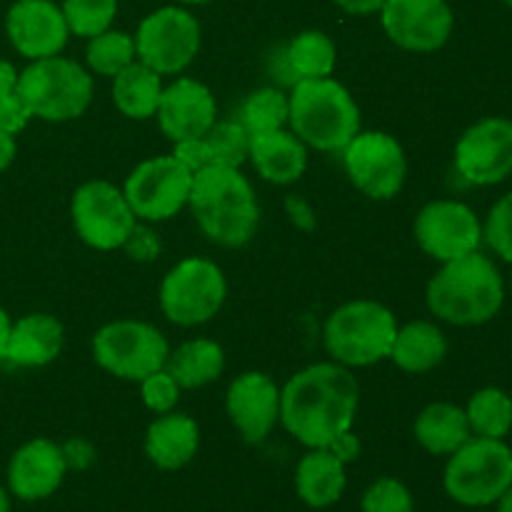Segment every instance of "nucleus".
<instances>
[{
	"mask_svg": "<svg viewBox=\"0 0 512 512\" xmlns=\"http://www.w3.org/2000/svg\"><path fill=\"white\" fill-rule=\"evenodd\" d=\"M358 405L360 385L350 368L315 363L280 388V423L305 448H328L353 430Z\"/></svg>",
	"mask_w": 512,
	"mask_h": 512,
	"instance_id": "1",
	"label": "nucleus"
},
{
	"mask_svg": "<svg viewBox=\"0 0 512 512\" xmlns=\"http://www.w3.org/2000/svg\"><path fill=\"white\" fill-rule=\"evenodd\" d=\"M428 310L458 328L490 323L505 305V280L493 258L475 250L440 265L425 290Z\"/></svg>",
	"mask_w": 512,
	"mask_h": 512,
	"instance_id": "2",
	"label": "nucleus"
},
{
	"mask_svg": "<svg viewBox=\"0 0 512 512\" xmlns=\"http://www.w3.org/2000/svg\"><path fill=\"white\" fill-rule=\"evenodd\" d=\"M188 208L195 223L220 248H243L255 238L260 205L240 168L208 165L193 175Z\"/></svg>",
	"mask_w": 512,
	"mask_h": 512,
	"instance_id": "3",
	"label": "nucleus"
},
{
	"mask_svg": "<svg viewBox=\"0 0 512 512\" xmlns=\"http://www.w3.org/2000/svg\"><path fill=\"white\" fill-rule=\"evenodd\" d=\"M288 125L308 148L343 153L360 133V108L350 90L333 78L298 80L288 95Z\"/></svg>",
	"mask_w": 512,
	"mask_h": 512,
	"instance_id": "4",
	"label": "nucleus"
},
{
	"mask_svg": "<svg viewBox=\"0 0 512 512\" xmlns=\"http://www.w3.org/2000/svg\"><path fill=\"white\" fill-rule=\"evenodd\" d=\"M15 93L23 98L33 118L45 123L75 120L93 103V75L63 55L30 60L18 73Z\"/></svg>",
	"mask_w": 512,
	"mask_h": 512,
	"instance_id": "5",
	"label": "nucleus"
},
{
	"mask_svg": "<svg viewBox=\"0 0 512 512\" xmlns=\"http://www.w3.org/2000/svg\"><path fill=\"white\" fill-rule=\"evenodd\" d=\"M398 320L393 310L375 300H350L330 313L323 343L333 363L345 368H370L390 355Z\"/></svg>",
	"mask_w": 512,
	"mask_h": 512,
	"instance_id": "6",
	"label": "nucleus"
},
{
	"mask_svg": "<svg viewBox=\"0 0 512 512\" xmlns=\"http://www.w3.org/2000/svg\"><path fill=\"white\" fill-rule=\"evenodd\" d=\"M512 485V448L505 440L470 438L448 455L443 488L463 508H488Z\"/></svg>",
	"mask_w": 512,
	"mask_h": 512,
	"instance_id": "7",
	"label": "nucleus"
},
{
	"mask_svg": "<svg viewBox=\"0 0 512 512\" xmlns=\"http://www.w3.org/2000/svg\"><path fill=\"white\" fill-rule=\"evenodd\" d=\"M228 295L220 265L208 258H185L160 283V310L180 328L210 323L220 313Z\"/></svg>",
	"mask_w": 512,
	"mask_h": 512,
	"instance_id": "8",
	"label": "nucleus"
},
{
	"mask_svg": "<svg viewBox=\"0 0 512 512\" xmlns=\"http://www.w3.org/2000/svg\"><path fill=\"white\" fill-rule=\"evenodd\" d=\"M168 338L143 320H113L93 335V358L105 373L140 383L165 368Z\"/></svg>",
	"mask_w": 512,
	"mask_h": 512,
	"instance_id": "9",
	"label": "nucleus"
},
{
	"mask_svg": "<svg viewBox=\"0 0 512 512\" xmlns=\"http://www.w3.org/2000/svg\"><path fill=\"white\" fill-rule=\"evenodd\" d=\"M135 55L160 75H180L200 50L203 30L183 5H163L140 20L135 30Z\"/></svg>",
	"mask_w": 512,
	"mask_h": 512,
	"instance_id": "10",
	"label": "nucleus"
},
{
	"mask_svg": "<svg viewBox=\"0 0 512 512\" xmlns=\"http://www.w3.org/2000/svg\"><path fill=\"white\" fill-rule=\"evenodd\" d=\"M75 235L93 250H118L138 228L123 188L108 180H88L70 198Z\"/></svg>",
	"mask_w": 512,
	"mask_h": 512,
	"instance_id": "11",
	"label": "nucleus"
},
{
	"mask_svg": "<svg viewBox=\"0 0 512 512\" xmlns=\"http://www.w3.org/2000/svg\"><path fill=\"white\" fill-rule=\"evenodd\" d=\"M193 173L173 155H155L130 170L123 185L125 200L143 223H163L188 205Z\"/></svg>",
	"mask_w": 512,
	"mask_h": 512,
	"instance_id": "12",
	"label": "nucleus"
},
{
	"mask_svg": "<svg viewBox=\"0 0 512 512\" xmlns=\"http://www.w3.org/2000/svg\"><path fill=\"white\" fill-rule=\"evenodd\" d=\"M343 165L350 183L373 200H393L408 178L403 145L383 130H360L343 148Z\"/></svg>",
	"mask_w": 512,
	"mask_h": 512,
	"instance_id": "13",
	"label": "nucleus"
},
{
	"mask_svg": "<svg viewBox=\"0 0 512 512\" xmlns=\"http://www.w3.org/2000/svg\"><path fill=\"white\" fill-rule=\"evenodd\" d=\"M455 170L478 188H490L512 175V120L503 115L480 118L455 143Z\"/></svg>",
	"mask_w": 512,
	"mask_h": 512,
	"instance_id": "14",
	"label": "nucleus"
},
{
	"mask_svg": "<svg viewBox=\"0 0 512 512\" xmlns=\"http://www.w3.org/2000/svg\"><path fill=\"white\" fill-rule=\"evenodd\" d=\"M415 240L425 255L438 263H450L480 250L483 223L460 200H433L415 218Z\"/></svg>",
	"mask_w": 512,
	"mask_h": 512,
	"instance_id": "15",
	"label": "nucleus"
},
{
	"mask_svg": "<svg viewBox=\"0 0 512 512\" xmlns=\"http://www.w3.org/2000/svg\"><path fill=\"white\" fill-rule=\"evenodd\" d=\"M380 23L398 48L435 53L453 35L455 15L448 0H385Z\"/></svg>",
	"mask_w": 512,
	"mask_h": 512,
	"instance_id": "16",
	"label": "nucleus"
},
{
	"mask_svg": "<svg viewBox=\"0 0 512 512\" xmlns=\"http://www.w3.org/2000/svg\"><path fill=\"white\" fill-rule=\"evenodd\" d=\"M5 35L15 53L40 60L63 53L70 30L55 0H15L5 13Z\"/></svg>",
	"mask_w": 512,
	"mask_h": 512,
	"instance_id": "17",
	"label": "nucleus"
},
{
	"mask_svg": "<svg viewBox=\"0 0 512 512\" xmlns=\"http://www.w3.org/2000/svg\"><path fill=\"white\" fill-rule=\"evenodd\" d=\"M225 413L245 443H263L280 423V385L258 370L240 373L225 395Z\"/></svg>",
	"mask_w": 512,
	"mask_h": 512,
	"instance_id": "18",
	"label": "nucleus"
},
{
	"mask_svg": "<svg viewBox=\"0 0 512 512\" xmlns=\"http://www.w3.org/2000/svg\"><path fill=\"white\" fill-rule=\"evenodd\" d=\"M68 473L63 445L48 438H33L20 445L8 463V490L13 498L38 503L50 498L63 485Z\"/></svg>",
	"mask_w": 512,
	"mask_h": 512,
	"instance_id": "19",
	"label": "nucleus"
},
{
	"mask_svg": "<svg viewBox=\"0 0 512 512\" xmlns=\"http://www.w3.org/2000/svg\"><path fill=\"white\" fill-rule=\"evenodd\" d=\"M155 118L165 138L173 143L203 138L218 120V103H215L213 90L200 80L175 78L163 88Z\"/></svg>",
	"mask_w": 512,
	"mask_h": 512,
	"instance_id": "20",
	"label": "nucleus"
},
{
	"mask_svg": "<svg viewBox=\"0 0 512 512\" xmlns=\"http://www.w3.org/2000/svg\"><path fill=\"white\" fill-rule=\"evenodd\" d=\"M248 160L268 183L293 185L308 168V145L290 128L265 130L250 135Z\"/></svg>",
	"mask_w": 512,
	"mask_h": 512,
	"instance_id": "21",
	"label": "nucleus"
},
{
	"mask_svg": "<svg viewBox=\"0 0 512 512\" xmlns=\"http://www.w3.org/2000/svg\"><path fill=\"white\" fill-rule=\"evenodd\" d=\"M65 345V330L55 315L28 313L10 325L5 363L15 368H45L60 355Z\"/></svg>",
	"mask_w": 512,
	"mask_h": 512,
	"instance_id": "22",
	"label": "nucleus"
},
{
	"mask_svg": "<svg viewBox=\"0 0 512 512\" xmlns=\"http://www.w3.org/2000/svg\"><path fill=\"white\" fill-rule=\"evenodd\" d=\"M200 428L188 413L158 415L145 433V455L158 470H180L198 455Z\"/></svg>",
	"mask_w": 512,
	"mask_h": 512,
	"instance_id": "23",
	"label": "nucleus"
},
{
	"mask_svg": "<svg viewBox=\"0 0 512 512\" xmlns=\"http://www.w3.org/2000/svg\"><path fill=\"white\" fill-rule=\"evenodd\" d=\"M348 473L345 463L330 448H308V453L295 465V493L308 508H333L345 493Z\"/></svg>",
	"mask_w": 512,
	"mask_h": 512,
	"instance_id": "24",
	"label": "nucleus"
},
{
	"mask_svg": "<svg viewBox=\"0 0 512 512\" xmlns=\"http://www.w3.org/2000/svg\"><path fill=\"white\" fill-rule=\"evenodd\" d=\"M448 355V338L443 330L430 320H413L398 328L388 358L403 373L423 375L438 368Z\"/></svg>",
	"mask_w": 512,
	"mask_h": 512,
	"instance_id": "25",
	"label": "nucleus"
},
{
	"mask_svg": "<svg viewBox=\"0 0 512 512\" xmlns=\"http://www.w3.org/2000/svg\"><path fill=\"white\" fill-rule=\"evenodd\" d=\"M415 440L430 455H453L473 438L465 408L453 403H430L420 410L413 425Z\"/></svg>",
	"mask_w": 512,
	"mask_h": 512,
	"instance_id": "26",
	"label": "nucleus"
},
{
	"mask_svg": "<svg viewBox=\"0 0 512 512\" xmlns=\"http://www.w3.org/2000/svg\"><path fill=\"white\" fill-rule=\"evenodd\" d=\"M165 370L183 390H198L215 383L225 370L223 345L210 338H195L170 350Z\"/></svg>",
	"mask_w": 512,
	"mask_h": 512,
	"instance_id": "27",
	"label": "nucleus"
},
{
	"mask_svg": "<svg viewBox=\"0 0 512 512\" xmlns=\"http://www.w3.org/2000/svg\"><path fill=\"white\" fill-rule=\"evenodd\" d=\"M163 75L135 60L113 78V103L130 120L155 118L163 95Z\"/></svg>",
	"mask_w": 512,
	"mask_h": 512,
	"instance_id": "28",
	"label": "nucleus"
},
{
	"mask_svg": "<svg viewBox=\"0 0 512 512\" xmlns=\"http://www.w3.org/2000/svg\"><path fill=\"white\" fill-rule=\"evenodd\" d=\"M338 63V48L323 30H303L285 48V65L298 80L330 78Z\"/></svg>",
	"mask_w": 512,
	"mask_h": 512,
	"instance_id": "29",
	"label": "nucleus"
},
{
	"mask_svg": "<svg viewBox=\"0 0 512 512\" xmlns=\"http://www.w3.org/2000/svg\"><path fill=\"white\" fill-rule=\"evenodd\" d=\"M470 433L475 438L505 440L512 430V398L503 388H480L465 405Z\"/></svg>",
	"mask_w": 512,
	"mask_h": 512,
	"instance_id": "30",
	"label": "nucleus"
},
{
	"mask_svg": "<svg viewBox=\"0 0 512 512\" xmlns=\"http://www.w3.org/2000/svg\"><path fill=\"white\" fill-rule=\"evenodd\" d=\"M135 60H138V55H135V38L125 33V30L108 28L105 33L88 40L85 63H88L90 73L115 78L120 70L128 68Z\"/></svg>",
	"mask_w": 512,
	"mask_h": 512,
	"instance_id": "31",
	"label": "nucleus"
},
{
	"mask_svg": "<svg viewBox=\"0 0 512 512\" xmlns=\"http://www.w3.org/2000/svg\"><path fill=\"white\" fill-rule=\"evenodd\" d=\"M290 100L278 88H258L245 98L240 108V125L248 130V135L265 133V130L288 128Z\"/></svg>",
	"mask_w": 512,
	"mask_h": 512,
	"instance_id": "32",
	"label": "nucleus"
},
{
	"mask_svg": "<svg viewBox=\"0 0 512 512\" xmlns=\"http://www.w3.org/2000/svg\"><path fill=\"white\" fill-rule=\"evenodd\" d=\"M60 8H63L70 35L90 40L113 28L118 0H63Z\"/></svg>",
	"mask_w": 512,
	"mask_h": 512,
	"instance_id": "33",
	"label": "nucleus"
},
{
	"mask_svg": "<svg viewBox=\"0 0 512 512\" xmlns=\"http://www.w3.org/2000/svg\"><path fill=\"white\" fill-rule=\"evenodd\" d=\"M208 148L210 165H225V168H240L248 160L250 135L240 125V120H215L213 128L203 135Z\"/></svg>",
	"mask_w": 512,
	"mask_h": 512,
	"instance_id": "34",
	"label": "nucleus"
},
{
	"mask_svg": "<svg viewBox=\"0 0 512 512\" xmlns=\"http://www.w3.org/2000/svg\"><path fill=\"white\" fill-rule=\"evenodd\" d=\"M363 512H415V500L408 485L398 478H378L368 485L360 500Z\"/></svg>",
	"mask_w": 512,
	"mask_h": 512,
	"instance_id": "35",
	"label": "nucleus"
},
{
	"mask_svg": "<svg viewBox=\"0 0 512 512\" xmlns=\"http://www.w3.org/2000/svg\"><path fill=\"white\" fill-rule=\"evenodd\" d=\"M483 243H488L500 260L512 265V190L490 208L483 223Z\"/></svg>",
	"mask_w": 512,
	"mask_h": 512,
	"instance_id": "36",
	"label": "nucleus"
},
{
	"mask_svg": "<svg viewBox=\"0 0 512 512\" xmlns=\"http://www.w3.org/2000/svg\"><path fill=\"white\" fill-rule=\"evenodd\" d=\"M180 390L183 388L175 383V378L165 368L155 370L153 375L140 380V398H143L145 408L155 415L175 410V405H178L180 400Z\"/></svg>",
	"mask_w": 512,
	"mask_h": 512,
	"instance_id": "37",
	"label": "nucleus"
},
{
	"mask_svg": "<svg viewBox=\"0 0 512 512\" xmlns=\"http://www.w3.org/2000/svg\"><path fill=\"white\" fill-rule=\"evenodd\" d=\"M30 120H33V113H30L28 105L23 103L18 93L0 98V128L8 130L10 135H18L28 128Z\"/></svg>",
	"mask_w": 512,
	"mask_h": 512,
	"instance_id": "38",
	"label": "nucleus"
},
{
	"mask_svg": "<svg viewBox=\"0 0 512 512\" xmlns=\"http://www.w3.org/2000/svg\"><path fill=\"white\" fill-rule=\"evenodd\" d=\"M173 155L175 160H180V163L185 165V168L190 170V173H198V170L208 168L210 165V155H208V148H205V140L203 138H188V140H178L173 148Z\"/></svg>",
	"mask_w": 512,
	"mask_h": 512,
	"instance_id": "39",
	"label": "nucleus"
},
{
	"mask_svg": "<svg viewBox=\"0 0 512 512\" xmlns=\"http://www.w3.org/2000/svg\"><path fill=\"white\" fill-rule=\"evenodd\" d=\"M123 248H128L130 258H135V260H153L155 255H158L160 243H158V238H155V235L150 233V230L140 228V225H138V228L133 230V235H130V238L125 240Z\"/></svg>",
	"mask_w": 512,
	"mask_h": 512,
	"instance_id": "40",
	"label": "nucleus"
},
{
	"mask_svg": "<svg viewBox=\"0 0 512 512\" xmlns=\"http://www.w3.org/2000/svg\"><path fill=\"white\" fill-rule=\"evenodd\" d=\"M330 450H333V455L338 460H343L345 465L353 463V460L360 458V440L358 435H353V430H348V433L338 435V438L333 440V443L328 445Z\"/></svg>",
	"mask_w": 512,
	"mask_h": 512,
	"instance_id": "41",
	"label": "nucleus"
},
{
	"mask_svg": "<svg viewBox=\"0 0 512 512\" xmlns=\"http://www.w3.org/2000/svg\"><path fill=\"white\" fill-rule=\"evenodd\" d=\"M348 15H375L383 10L385 0H333Z\"/></svg>",
	"mask_w": 512,
	"mask_h": 512,
	"instance_id": "42",
	"label": "nucleus"
},
{
	"mask_svg": "<svg viewBox=\"0 0 512 512\" xmlns=\"http://www.w3.org/2000/svg\"><path fill=\"white\" fill-rule=\"evenodd\" d=\"M15 155H18V143H15V135H10L8 130L0 128V173L13 165Z\"/></svg>",
	"mask_w": 512,
	"mask_h": 512,
	"instance_id": "43",
	"label": "nucleus"
},
{
	"mask_svg": "<svg viewBox=\"0 0 512 512\" xmlns=\"http://www.w3.org/2000/svg\"><path fill=\"white\" fill-rule=\"evenodd\" d=\"M15 88H18V70L10 60L0 58V98L15 93Z\"/></svg>",
	"mask_w": 512,
	"mask_h": 512,
	"instance_id": "44",
	"label": "nucleus"
},
{
	"mask_svg": "<svg viewBox=\"0 0 512 512\" xmlns=\"http://www.w3.org/2000/svg\"><path fill=\"white\" fill-rule=\"evenodd\" d=\"M10 325H13V320H10L8 310H5L3 305H0V360H3V355H5V345H8Z\"/></svg>",
	"mask_w": 512,
	"mask_h": 512,
	"instance_id": "45",
	"label": "nucleus"
},
{
	"mask_svg": "<svg viewBox=\"0 0 512 512\" xmlns=\"http://www.w3.org/2000/svg\"><path fill=\"white\" fill-rule=\"evenodd\" d=\"M495 508H498V512H512V485L505 490L503 495H500L498 503H495Z\"/></svg>",
	"mask_w": 512,
	"mask_h": 512,
	"instance_id": "46",
	"label": "nucleus"
},
{
	"mask_svg": "<svg viewBox=\"0 0 512 512\" xmlns=\"http://www.w3.org/2000/svg\"><path fill=\"white\" fill-rule=\"evenodd\" d=\"M10 508H13L10 505V490L0 485V512H10Z\"/></svg>",
	"mask_w": 512,
	"mask_h": 512,
	"instance_id": "47",
	"label": "nucleus"
},
{
	"mask_svg": "<svg viewBox=\"0 0 512 512\" xmlns=\"http://www.w3.org/2000/svg\"><path fill=\"white\" fill-rule=\"evenodd\" d=\"M180 3L183 5H208V3H213V0H180Z\"/></svg>",
	"mask_w": 512,
	"mask_h": 512,
	"instance_id": "48",
	"label": "nucleus"
},
{
	"mask_svg": "<svg viewBox=\"0 0 512 512\" xmlns=\"http://www.w3.org/2000/svg\"><path fill=\"white\" fill-rule=\"evenodd\" d=\"M503 3H505V5H508V8H512V0H503Z\"/></svg>",
	"mask_w": 512,
	"mask_h": 512,
	"instance_id": "49",
	"label": "nucleus"
},
{
	"mask_svg": "<svg viewBox=\"0 0 512 512\" xmlns=\"http://www.w3.org/2000/svg\"><path fill=\"white\" fill-rule=\"evenodd\" d=\"M510 283H512V278H510Z\"/></svg>",
	"mask_w": 512,
	"mask_h": 512,
	"instance_id": "50",
	"label": "nucleus"
}]
</instances>
